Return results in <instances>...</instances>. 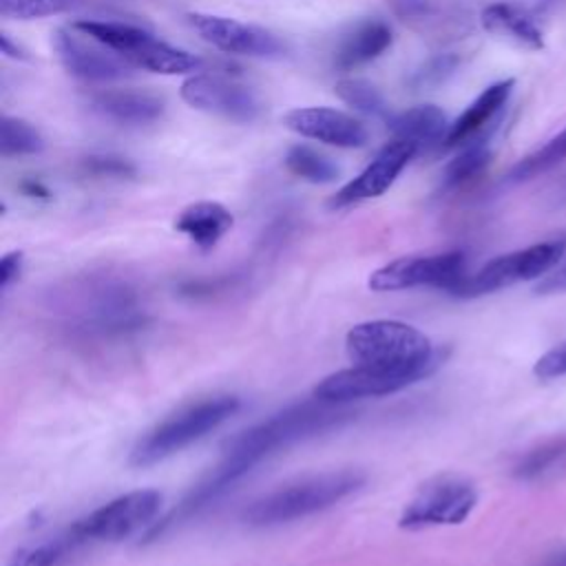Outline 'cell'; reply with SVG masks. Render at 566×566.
Listing matches in <instances>:
<instances>
[{"label": "cell", "instance_id": "cell-1", "mask_svg": "<svg viewBox=\"0 0 566 566\" xmlns=\"http://www.w3.org/2000/svg\"><path fill=\"white\" fill-rule=\"evenodd\" d=\"M354 418V411L314 398L312 402L292 405L259 424L250 427L241 436H237L221 462L181 500V504L168 513L161 522H157L148 531V539L166 533L175 524L197 515L201 509L212 504L221 493H226L232 484H237L245 473H250L261 460L285 449L298 440H307L323 431L336 429Z\"/></svg>", "mask_w": 566, "mask_h": 566}, {"label": "cell", "instance_id": "cell-2", "mask_svg": "<svg viewBox=\"0 0 566 566\" xmlns=\"http://www.w3.org/2000/svg\"><path fill=\"white\" fill-rule=\"evenodd\" d=\"M64 329L77 340H115L137 334L148 316L137 290L115 276H88L55 294Z\"/></svg>", "mask_w": 566, "mask_h": 566}, {"label": "cell", "instance_id": "cell-3", "mask_svg": "<svg viewBox=\"0 0 566 566\" xmlns=\"http://www.w3.org/2000/svg\"><path fill=\"white\" fill-rule=\"evenodd\" d=\"M345 347L354 365L398 374L411 385L431 376L444 360V352L418 327L387 318L354 325Z\"/></svg>", "mask_w": 566, "mask_h": 566}, {"label": "cell", "instance_id": "cell-4", "mask_svg": "<svg viewBox=\"0 0 566 566\" xmlns=\"http://www.w3.org/2000/svg\"><path fill=\"white\" fill-rule=\"evenodd\" d=\"M365 484V473L354 469L327 471L312 478H303L294 484H285L254 500L243 511L248 526H279L294 520H303L318 511H325L340 500L349 497Z\"/></svg>", "mask_w": 566, "mask_h": 566}, {"label": "cell", "instance_id": "cell-5", "mask_svg": "<svg viewBox=\"0 0 566 566\" xmlns=\"http://www.w3.org/2000/svg\"><path fill=\"white\" fill-rule=\"evenodd\" d=\"M239 409L241 400L230 394L210 396L179 409L137 440L130 451V464L150 467L179 453L188 444L206 438L210 431L221 427Z\"/></svg>", "mask_w": 566, "mask_h": 566}, {"label": "cell", "instance_id": "cell-6", "mask_svg": "<svg viewBox=\"0 0 566 566\" xmlns=\"http://www.w3.org/2000/svg\"><path fill=\"white\" fill-rule=\"evenodd\" d=\"M75 29L84 31L93 40L102 42L111 51H115L122 60H126L135 69H144L161 75H179L192 73L201 66V60L192 53L170 46L168 42L155 38L142 27L126 22H104V20H77Z\"/></svg>", "mask_w": 566, "mask_h": 566}, {"label": "cell", "instance_id": "cell-7", "mask_svg": "<svg viewBox=\"0 0 566 566\" xmlns=\"http://www.w3.org/2000/svg\"><path fill=\"white\" fill-rule=\"evenodd\" d=\"M564 252L566 237H555L542 243H533L524 250L495 256L478 272L467 274L451 294L460 298H475L482 294L517 285L522 281L546 276L555 265H559Z\"/></svg>", "mask_w": 566, "mask_h": 566}, {"label": "cell", "instance_id": "cell-8", "mask_svg": "<svg viewBox=\"0 0 566 566\" xmlns=\"http://www.w3.org/2000/svg\"><path fill=\"white\" fill-rule=\"evenodd\" d=\"M478 504L475 486L458 475H438L424 482L407 502L398 526L407 531L424 526H451L464 522Z\"/></svg>", "mask_w": 566, "mask_h": 566}, {"label": "cell", "instance_id": "cell-9", "mask_svg": "<svg viewBox=\"0 0 566 566\" xmlns=\"http://www.w3.org/2000/svg\"><path fill=\"white\" fill-rule=\"evenodd\" d=\"M467 256L458 250L427 254V256H400L371 272L367 285L376 292H396L409 287H438L453 292L467 276Z\"/></svg>", "mask_w": 566, "mask_h": 566}, {"label": "cell", "instance_id": "cell-10", "mask_svg": "<svg viewBox=\"0 0 566 566\" xmlns=\"http://www.w3.org/2000/svg\"><path fill=\"white\" fill-rule=\"evenodd\" d=\"M159 504H161V493L157 491H150V489L130 491L95 509L86 517L77 520L73 528L84 544L95 539L117 542L148 526L155 520Z\"/></svg>", "mask_w": 566, "mask_h": 566}, {"label": "cell", "instance_id": "cell-11", "mask_svg": "<svg viewBox=\"0 0 566 566\" xmlns=\"http://www.w3.org/2000/svg\"><path fill=\"white\" fill-rule=\"evenodd\" d=\"M53 49L62 62V66L77 80L84 82H113L128 75L133 69L126 60H122L115 51L93 40L84 31L57 29L53 33Z\"/></svg>", "mask_w": 566, "mask_h": 566}, {"label": "cell", "instance_id": "cell-12", "mask_svg": "<svg viewBox=\"0 0 566 566\" xmlns=\"http://www.w3.org/2000/svg\"><path fill=\"white\" fill-rule=\"evenodd\" d=\"M181 99L197 111L232 122H252L259 115V99L248 86L214 73L190 75L181 84Z\"/></svg>", "mask_w": 566, "mask_h": 566}, {"label": "cell", "instance_id": "cell-13", "mask_svg": "<svg viewBox=\"0 0 566 566\" xmlns=\"http://www.w3.org/2000/svg\"><path fill=\"white\" fill-rule=\"evenodd\" d=\"M188 22L201 40L232 55L279 57L285 51L283 42L272 31L232 18L212 13H190Z\"/></svg>", "mask_w": 566, "mask_h": 566}, {"label": "cell", "instance_id": "cell-14", "mask_svg": "<svg viewBox=\"0 0 566 566\" xmlns=\"http://www.w3.org/2000/svg\"><path fill=\"white\" fill-rule=\"evenodd\" d=\"M418 153V146L409 139L394 137L389 144H385L376 157L365 166V170L347 181L329 201L332 208H345L365 199L380 197L389 186L396 181V177L402 172V168L411 161V157Z\"/></svg>", "mask_w": 566, "mask_h": 566}, {"label": "cell", "instance_id": "cell-15", "mask_svg": "<svg viewBox=\"0 0 566 566\" xmlns=\"http://www.w3.org/2000/svg\"><path fill=\"white\" fill-rule=\"evenodd\" d=\"M283 124L301 137L336 148H360L367 144V128L363 122L327 106L292 108L285 113Z\"/></svg>", "mask_w": 566, "mask_h": 566}, {"label": "cell", "instance_id": "cell-16", "mask_svg": "<svg viewBox=\"0 0 566 566\" xmlns=\"http://www.w3.org/2000/svg\"><path fill=\"white\" fill-rule=\"evenodd\" d=\"M513 80H502L491 86H486L464 111L462 115L449 126V133L444 137L447 146H460L471 142L506 104L511 91H513Z\"/></svg>", "mask_w": 566, "mask_h": 566}, {"label": "cell", "instance_id": "cell-17", "mask_svg": "<svg viewBox=\"0 0 566 566\" xmlns=\"http://www.w3.org/2000/svg\"><path fill=\"white\" fill-rule=\"evenodd\" d=\"M482 27L500 38H506L509 42L528 49V51H542L544 49V35L539 24L533 20L531 13L524 9L509 4V2H495L489 4L482 15Z\"/></svg>", "mask_w": 566, "mask_h": 566}, {"label": "cell", "instance_id": "cell-18", "mask_svg": "<svg viewBox=\"0 0 566 566\" xmlns=\"http://www.w3.org/2000/svg\"><path fill=\"white\" fill-rule=\"evenodd\" d=\"M232 212L226 206L217 201H197L179 212L175 228L186 234L197 248L210 250L232 228Z\"/></svg>", "mask_w": 566, "mask_h": 566}, {"label": "cell", "instance_id": "cell-19", "mask_svg": "<svg viewBox=\"0 0 566 566\" xmlns=\"http://www.w3.org/2000/svg\"><path fill=\"white\" fill-rule=\"evenodd\" d=\"M93 108L117 124H148L161 117L164 102L148 93L137 91H106L93 97Z\"/></svg>", "mask_w": 566, "mask_h": 566}, {"label": "cell", "instance_id": "cell-20", "mask_svg": "<svg viewBox=\"0 0 566 566\" xmlns=\"http://www.w3.org/2000/svg\"><path fill=\"white\" fill-rule=\"evenodd\" d=\"M391 29L380 20H369L356 27L336 51V66L356 69L380 57L391 46Z\"/></svg>", "mask_w": 566, "mask_h": 566}, {"label": "cell", "instance_id": "cell-21", "mask_svg": "<svg viewBox=\"0 0 566 566\" xmlns=\"http://www.w3.org/2000/svg\"><path fill=\"white\" fill-rule=\"evenodd\" d=\"M389 128L394 137L409 139L418 148L420 146H431L440 139L447 137L449 126H447V115L433 106V104H420L409 111H402L389 122Z\"/></svg>", "mask_w": 566, "mask_h": 566}, {"label": "cell", "instance_id": "cell-22", "mask_svg": "<svg viewBox=\"0 0 566 566\" xmlns=\"http://www.w3.org/2000/svg\"><path fill=\"white\" fill-rule=\"evenodd\" d=\"M566 469V436L546 440L531 451H526L513 467V475L524 482H537L553 478Z\"/></svg>", "mask_w": 566, "mask_h": 566}, {"label": "cell", "instance_id": "cell-23", "mask_svg": "<svg viewBox=\"0 0 566 566\" xmlns=\"http://www.w3.org/2000/svg\"><path fill=\"white\" fill-rule=\"evenodd\" d=\"M84 542L80 539V535L75 533L73 526H69L64 533H60L57 537L42 542L33 548H27L22 553H18L9 566H57L62 564L75 548H80Z\"/></svg>", "mask_w": 566, "mask_h": 566}, {"label": "cell", "instance_id": "cell-24", "mask_svg": "<svg viewBox=\"0 0 566 566\" xmlns=\"http://www.w3.org/2000/svg\"><path fill=\"white\" fill-rule=\"evenodd\" d=\"M285 166L292 175L310 184H329L338 177V166L310 146H292L285 155Z\"/></svg>", "mask_w": 566, "mask_h": 566}, {"label": "cell", "instance_id": "cell-25", "mask_svg": "<svg viewBox=\"0 0 566 566\" xmlns=\"http://www.w3.org/2000/svg\"><path fill=\"white\" fill-rule=\"evenodd\" d=\"M566 159V128L559 130L555 137H551L544 146H539L535 153L526 155L524 159H520L511 172L509 179L511 181H528L551 168H555L559 161Z\"/></svg>", "mask_w": 566, "mask_h": 566}, {"label": "cell", "instance_id": "cell-26", "mask_svg": "<svg viewBox=\"0 0 566 566\" xmlns=\"http://www.w3.org/2000/svg\"><path fill=\"white\" fill-rule=\"evenodd\" d=\"M44 148V139L35 126L20 117H2L0 124V153L2 157L35 155Z\"/></svg>", "mask_w": 566, "mask_h": 566}, {"label": "cell", "instance_id": "cell-27", "mask_svg": "<svg viewBox=\"0 0 566 566\" xmlns=\"http://www.w3.org/2000/svg\"><path fill=\"white\" fill-rule=\"evenodd\" d=\"M491 161V150L482 144H473L467 146L455 159L449 161V166L444 168L442 175V188L444 190H453L460 188L469 181H473Z\"/></svg>", "mask_w": 566, "mask_h": 566}, {"label": "cell", "instance_id": "cell-28", "mask_svg": "<svg viewBox=\"0 0 566 566\" xmlns=\"http://www.w3.org/2000/svg\"><path fill=\"white\" fill-rule=\"evenodd\" d=\"M334 93L338 95L340 102H345L354 111H360L367 115H380L385 111V99L380 91L367 80H358V77L340 80L336 82Z\"/></svg>", "mask_w": 566, "mask_h": 566}, {"label": "cell", "instance_id": "cell-29", "mask_svg": "<svg viewBox=\"0 0 566 566\" xmlns=\"http://www.w3.org/2000/svg\"><path fill=\"white\" fill-rule=\"evenodd\" d=\"M69 0H0V13L11 20H35L69 9Z\"/></svg>", "mask_w": 566, "mask_h": 566}, {"label": "cell", "instance_id": "cell-30", "mask_svg": "<svg viewBox=\"0 0 566 566\" xmlns=\"http://www.w3.org/2000/svg\"><path fill=\"white\" fill-rule=\"evenodd\" d=\"M533 371L539 380H553V378L566 376V340L553 347L551 352H546L542 358H537Z\"/></svg>", "mask_w": 566, "mask_h": 566}, {"label": "cell", "instance_id": "cell-31", "mask_svg": "<svg viewBox=\"0 0 566 566\" xmlns=\"http://www.w3.org/2000/svg\"><path fill=\"white\" fill-rule=\"evenodd\" d=\"M86 170L99 175V177H126L133 175V166L119 157H88Z\"/></svg>", "mask_w": 566, "mask_h": 566}, {"label": "cell", "instance_id": "cell-32", "mask_svg": "<svg viewBox=\"0 0 566 566\" xmlns=\"http://www.w3.org/2000/svg\"><path fill=\"white\" fill-rule=\"evenodd\" d=\"M535 292H539V294L566 292V263L555 265L546 276H542V281L535 287Z\"/></svg>", "mask_w": 566, "mask_h": 566}, {"label": "cell", "instance_id": "cell-33", "mask_svg": "<svg viewBox=\"0 0 566 566\" xmlns=\"http://www.w3.org/2000/svg\"><path fill=\"white\" fill-rule=\"evenodd\" d=\"M455 60L453 57H438L431 64H427L420 73H418V82L420 84H429V82H440L444 80L451 71H453Z\"/></svg>", "mask_w": 566, "mask_h": 566}, {"label": "cell", "instance_id": "cell-34", "mask_svg": "<svg viewBox=\"0 0 566 566\" xmlns=\"http://www.w3.org/2000/svg\"><path fill=\"white\" fill-rule=\"evenodd\" d=\"M22 272V252H7L0 261V287L7 290Z\"/></svg>", "mask_w": 566, "mask_h": 566}, {"label": "cell", "instance_id": "cell-35", "mask_svg": "<svg viewBox=\"0 0 566 566\" xmlns=\"http://www.w3.org/2000/svg\"><path fill=\"white\" fill-rule=\"evenodd\" d=\"M389 2L394 11L402 18H413L429 11V0H389Z\"/></svg>", "mask_w": 566, "mask_h": 566}, {"label": "cell", "instance_id": "cell-36", "mask_svg": "<svg viewBox=\"0 0 566 566\" xmlns=\"http://www.w3.org/2000/svg\"><path fill=\"white\" fill-rule=\"evenodd\" d=\"M0 46H2V53L9 55V57H15V60H18V57H20V60L24 57L22 49H20V46H13V44L9 42V35H7V33L0 35Z\"/></svg>", "mask_w": 566, "mask_h": 566}, {"label": "cell", "instance_id": "cell-37", "mask_svg": "<svg viewBox=\"0 0 566 566\" xmlns=\"http://www.w3.org/2000/svg\"><path fill=\"white\" fill-rule=\"evenodd\" d=\"M22 190H24V195H29V197H49V190L42 186V184H35V181H27L24 186H22Z\"/></svg>", "mask_w": 566, "mask_h": 566}, {"label": "cell", "instance_id": "cell-38", "mask_svg": "<svg viewBox=\"0 0 566 566\" xmlns=\"http://www.w3.org/2000/svg\"><path fill=\"white\" fill-rule=\"evenodd\" d=\"M546 566H566V551H564V553L553 555V557L548 559V564H546Z\"/></svg>", "mask_w": 566, "mask_h": 566}, {"label": "cell", "instance_id": "cell-39", "mask_svg": "<svg viewBox=\"0 0 566 566\" xmlns=\"http://www.w3.org/2000/svg\"><path fill=\"white\" fill-rule=\"evenodd\" d=\"M559 199H562V201H566V179H564V184H562V190H559Z\"/></svg>", "mask_w": 566, "mask_h": 566}]
</instances>
